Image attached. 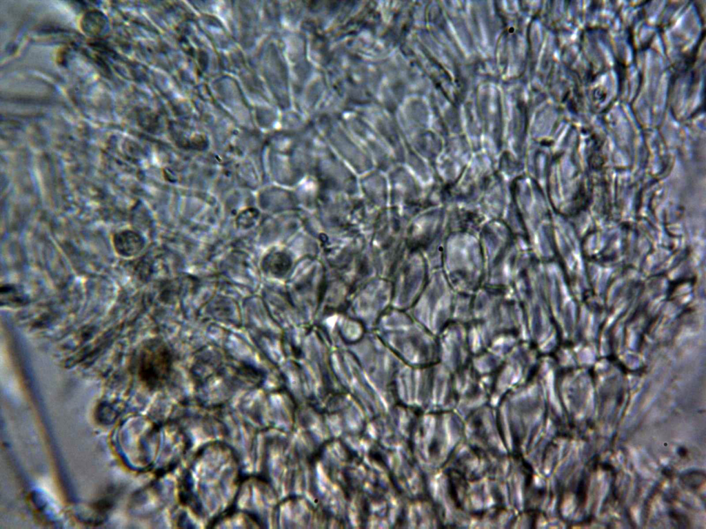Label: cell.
Instances as JSON below:
<instances>
[{
    "instance_id": "cell-1",
    "label": "cell",
    "mask_w": 706,
    "mask_h": 529,
    "mask_svg": "<svg viewBox=\"0 0 706 529\" xmlns=\"http://www.w3.org/2000/svg\"><path fill=\"white\" fill-rule=\"evenodd\" d=\"M172 362V354L168 346L161 341L152 340L141 350L139 375L148 386H157L168 377Z\"/></svg>"
},
{
    "instance_id": "cell-2",
    "label": "cell",
    "mask_w": 706,
    "mask_h": 529,
    "mask_svg": "<svg viewBox=\"0 0 706 529\" xmlns=\"http://www.w3.org/2000/svg\"><path fill=\"white\" fill-rule=\"evenodd\" d=\"M112 242L116 251L121 256L130 257L137 254L143 247V239L137 232L125 229L113 236Z\"/></svg>"
},
{
    "instance_id": "cell-3",
    "label": "cell",
    "mask_w": 706,
    "mask_h": 529,
    "mask_svg": "<svg viewBox=\"0 0 706 529\" xmlns=\"http://www.w3.org/2000/svg\"><path fill=\"white\" fill-rule=\"evenodd\" d=\"M288 261L287 258L281 254L275 253L268 256L263 263L264 270L274 274L280 275L288 269Z\"/></svg>"
}]
</instances>
